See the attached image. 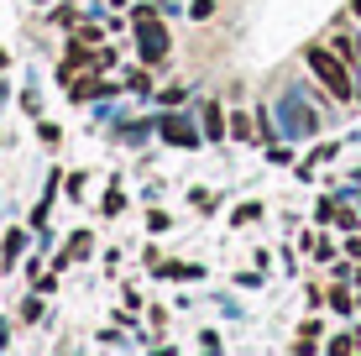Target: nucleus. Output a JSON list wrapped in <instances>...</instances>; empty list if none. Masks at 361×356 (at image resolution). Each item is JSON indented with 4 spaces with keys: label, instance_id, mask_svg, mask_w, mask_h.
Returning a JSON list of instances; mask_svg holds the SVG:
<instances>
[{
    "label": "nucleus",
    "instance_id": "nucleus-5",
    "mask_svg": "<svg viewBox=\"0 0 361 356\" xmlns=\"http://www.w3.org/2000/svg\"><path fill=\"white\" fill-rule=\"evenodd\" d=\"M21 247H27V236H21V231H11V236H6V262H16Z\"/></svg>",
    "mask_w": 361,
    "mask_h": 356
},
{
    "label": "nucleus",
    "instance_id": "nucleus-4",
    "mask_svg": "<svg viewBox=\"0 0 361 356\" xmlns=\"http://www.w3.org/2000/svg\"><path fill=\"white\" fill-rule=\"evenodd\" d=\"M226 121H220V105H204V137H220Z\"/></svg>",
    "mask_w": 361,
    "mask_h": 356
},
{
    "label": "nucleus",
    "instance_id": "nucleus-2",
    "mask_svg": "<svg viewBox=\"0 0 361 356\" xmlns=\"http://www.w3.org/2000/svg\"><path fill=\"white\" fill-rule=\"evenodd\" d=\"M142 58H147V63L168 58V32L157 27V21H142Z\"/></svg>",
    "mask_w": 361,
    "mask_h": 356
},
{
    "label": "nucleus",
    "instance_id": "nucleus-3",
    "mask_svg": "<svg viewBox=\"0 0 361 356\" xmlns=\"http://www.w3.org/2000/svg\"><path fill=\"white\" fill-rule=\"evenodd\" d=\"M157 131H163L173 147H194V142H199V131H194L183 116H163V121H157Z\"/></svg>",
    "mask_w": 361,
    "mask_h": 356
},
{
    "label": "nucleus",
    "instance_id": "nucleus-7",
    "mask_svg": "<svg viewBox=\"0 0 361 356\" xmlns=\"http://www.w3.org/2000/svg\"><path fill=\"white\" fill-rule=\"evenodd\" d=\"M351 11H356V16H361V0H351Z\"/></svg>",
    "mask_w": 361,
    "mask_h": 356
},
{
    "label": "nucleus",
    "instance_id": "nucleus-1",
    "mask_svg": "<svg viewBox=\"0 0 361 356\" xmlns=\"http://www.w3.org/2000/svg\"><path fill=\"white\" fill-rule=\"evenodd\" d=\"M304 63L314 68V79L325 84L335 100H351V73H345V63L330 53V47H304Z\"/></svg>",
    "mask_w": 361,
    "mask_h": 356
},
{
    "label": "nucleus",
    "instance_id": "nucleus-6",
    "mask_svg": "<svg viewBox=\"0 0 361 356\" xmlns=\"http://www.w3.org/2000/svg\"><path fill=\"white\" fill-rule=\"evenodd\" d=\"M84 252H90V236H84V231H79V236L68 241V257H84ZM68 257H63V262H68Z\"/></svg>",
    "mask_w": 361,
    "mask_h": 356
}]
</instances>
